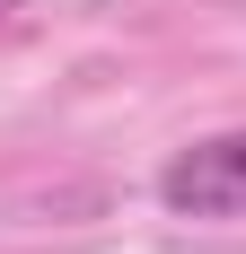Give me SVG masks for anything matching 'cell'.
Segmentation results:
<instances>
[{"label": "cell", "instance_id": "obj_1", "mask_svg": "<svg viewBox=\"0 0 246 254\" xmlns=\"http://www.w3.org/2000/svg\"><path fill=\"white\" fill-rule=\"evenodd\" d=\"M158 202L176 219H246V131H211L158 167Z\"/></svg>", "mask_w": 246, "mask_h": 254}]
</instances>
